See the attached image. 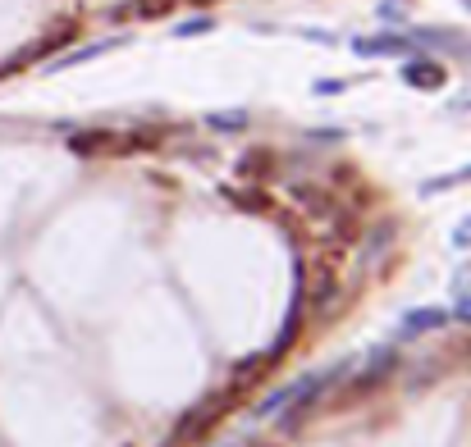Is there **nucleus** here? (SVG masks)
Listing matches in <instances>:
<instances>
[{"label": "nucleus", "mask_w": 471, "mask_h": 447, "mask_svg": "<svg viewBox=\"0 0 471 447\" xmlns=\"http://www.w3.org/2000/svg\"><path fill=\"white\" fill-rule=\"evenodd\" d=\"M239 393H248V388H243V384H233V388L215 393V397H202L198 406H192V411H183V420L174 425V434H170L161 447H198L206 434H215V429H220V420L233 411Z\"/></svg>", "instance_id": "nucleus-1"}, {"label": "nucleus", "mask_w": 471, "mask_h": 447, "mask_svg": "<svg viewBox=\"0 0 471 447\" xmlns=\"http://www.w3.org/2000/svg\"><path fill=\"white\" fill-rule=\"evenodd\" d=\"M444 78H449V73H444L440 60H408V64H403V83L416 87V92H440Z\"/></svg>", "instance_id": "nucleus-2"}, {"label": "nucleus", "mask_w": 471, "mask_h": 447, "mask_svg": "<svg viewBox=\"0 0 471 447\" xmlns=\"http://www.w3.org/2000/svg\"><path fill=\"white\" fill-rule=\"evenodd\" d=\"M408 37H399V32H380V37H352V51L357 55H366V60H375V55H408Z\"/></svg>", "instance_id": "nucleus-3"}, {"label": "nucleus", "mask_w": 471, "mask_h": 447, "mask_svg": "<svg viewBox=\"0 0 471 447\" xmlns=\"http://www.w3.org/2000/svg\"><path fill=\"white\" fill-rule=\"evenodd\" d=\"M270 170H274V151H265V146H257V151H248L239 160V178L243 183H265Z\"/></svg>", "instance_id": "nucleus-4"}, {"label": "nucleus", "mask_w": 471, "mask_h": 447, "mask_svg": "<svg viewBox=\"0 0 471 447\" xmlns=\"http://www.w3.org/2000/svg\"><path fill=\"white\" fill-rule=\"evenodd\" d=\"M449 315L444 310H435V306H425V310H408L403 315V338H416V334H425V329H440Z\"/></svg>", "instance_id": "nucleus-5"}, {"label": "nucleus", "mask_w": 471, "mask_h": 447, "mask_svg": "<svg viewBox=\"0 0 471 447\" xmlns=\"http://www.w3.org/2000/svg\"><path fill=\"white\" fill-rule=\"evenodd\" d=\"M458 183H471V165L467 170H453V174H440V178H425L421 183V196H440V192H449Z\"/></svg>", "instance_id": "nucleus-6"}, {"label": "nucleus", "mask_w": 471, "mask_h": 447, "mask_svg": "<svg viewBox=\"0 0 471 447\" xmlns=\"http://www.w3.org/2000/svg\"><path fill=\"white\" fill-rule=\"evenodd\" d=\"M114 142H120V137H114V133H78L69 146L78 151V155H92V151H110Z\"/></svg>", "instance_id": "nucleus-7"}, {"label": "nucleus", "mask_w": 471, "mask_h": 447, "mask_svg": "<svg viewBox=\"0 0 471 447\" xmlns=\"http://www.w3.org/2000/svg\"><path fill=\"white\" fill-rule=\"evenodd\" d=\"M120 42H97V46H83V51H73V55H64V60H55L51 69H69V64H83V60H97V55H105V51H114Z\"/></svg>", "instance_id": "nucleus-8"}, {"label": "nucleus", "mask_w": 471, "mask_h": 447, "mask_svg": "<svg viewBox=\"0 0 471 447\" xmlns=\"http://www.w3.org/2000/svg\"><path fill=\"white\" fill-rule=\"evenodd\" d=\"M211 128H248V110H229V114H211Z\"/></svg>", "instance_id": "nucleus-9"}, {"label": "nucleus", "mask_w": 471, "mask_h": 447, "mask_svg": "<svg viewBox=\"0 0 471 447\" xmlns=\"http://www.w3.org/2000/svg\"><path fill=\"white\" fill-rule=\"evenodd\" d=\"M239 206H248V211H270V196H261V192H229Z\"/></svg>", "instance_id": "nucleus-10"}, {"label": "nucleus", "mask_w": 471, "mask_h": 447, "mask_svg": "<svg viewBox=\"0 0 471 447\" xmlns=\"http://www.w3.org/2000/svg\"><path fill=\"white\" fill-rule=\"evenodd\" d=\"M170 5H174V0H138V14L142 19H156V14H165Z\"/></svg>", "instance_id": "nucleus-11"}, {"label": "nucleus", "mask_w": 471, "mask_h": 447, "mask_svg": "<svg viewBox=\"0 0 471 447\" xmlns=\"http://www.w3.org/2000/svg\"><path fill=\"white\" fill-rule=\"evenodd\" d=\"M198 32H211V19H188V23H179V37H198Z\"/></svg>", "instance_id": "nucleus-12"}, {"label": "nucleus", "mask_w": 471, "mask_h": 447, "mask_svg": "<svg viewBox=\"0 0 471 447\" xmlns=\"http://www.w3.org/2000/svg\"><path fill=\"white\" fill-rule=\"evenodd\" d=\"M453 315H458L462 324H471V297H462V293H458V310H453Z\"/></svg>", "instance_id": "nucleus-13"}, {"label": "nucleus", "mask_w": 471, "mask_h": 447, "mask_svg": "<svg viewBox=\"0 0 471 447\" xmlns=\"http://www.w3.org/2000/svg\"><path fill=\"white\" fill-rule=\"evenodd\" d=\"M453 242H458V247H471V224H462V228L453 233Z\"/></svg>", "instance_id": "nucleus-14"}, {"label": "nucleus", "mask_w": 471, "mask_h": 447, "mask_svg": "<svg viewBox=\"0 0 471 447\" xmlns=\"http://www.w3.org/2000/svg\"><path fill=\"white\" fill-rule=\"evenodd\" d=\"M453 105H458V110H471V96H458Z\"/></svg>", "instance_id": "nucleus-15"}, {"label": "nucleus", "mask_w": 471, "mask_h": 447, "mask_svg": "<svg viewBox=\"0 0 471 447\" xmlns=\"http://www.w3.org/2000/svg\"><path fill=\"white\" fill-rule=\"evenodd\" d=\"M462 5H467V10H471V0H462Z\"/></svg>", "instance_id": "nucleus-16"}]
</instances>
